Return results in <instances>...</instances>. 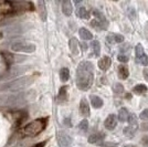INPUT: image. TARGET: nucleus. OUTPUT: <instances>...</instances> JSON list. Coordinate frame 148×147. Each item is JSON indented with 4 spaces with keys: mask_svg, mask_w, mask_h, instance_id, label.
I'll return each instance as SVG.
<instances>
[{
    "mask_svg": "<svg viewBox=\"0 0 148 147\" xmlns=\"http://www.w3.org/2000/svg\"><path fill=\"white\" fill-rule=\"evenodd\" d=\"M73 1L75 3H81V2H82V0H73Z\"/></svg>",
    "mask_w": 148,
    "mask_h": 147,
    "instance_id": "42",
    "label": "nucleus"
},
{
    "mask_svg": "<svg viewBox=\"0 0 148 147\" xmlns=\"http://www.w3.org/2000/svg\"><path fill=\"white\" fill-rule=\"evenodd\" d=\"M117 60L119 62H124V63H125V62L128 61V56H127V55H125V54H119L117 56Z\"/></svg>",
    "mask_w": 148,
    "mask_h": 147,
    "instance_id": "34",
    "label": "nucleus"
},
{
    "mask_svg": "<svg viewBox=\"0 0 148 147\" xmlns=\"http://www.w3.org/2000/svg\"><path fill=\"white\" fill-rule=\"evenodd\" d=\"M148 91V87L145 84H137V85L134 86L133 89V92L136 93V94H139V95H143Z\"/></svg>",
    "mask_w": 148,
    "mask_h": 147,
    "instance_id": "22",
    "label": "nucleus"
},
{
    "mask_svg": "<svg viewBox=\"0 0 148 147\" xmlns=\"http://www.w3.org/2000/svg\"><path fill=\"white\" fill-rule=\"evenodd\" d=\"M136 133V127H134V126H127V127H125L124 128V134L126 135L127 137H130V138H132V137H134V135H135Z\"/></svg>",
    "mask_w": 148,
    "mask_h": 147,
    "instance_id": "26",
    "label": "nucleus"
},
{
    "mask_svg": "<svg viewBox=\"0 0 148 147\" xmlns=\"http://www.w3.org/2000/svg\"><path fill=\"white\" fill-rule=\"evenodd\" d=\"M64 124H65V125H68V126H71V122H70V120H69V118H66V120H65Z\"/></svg>",
    "mask_w": 148,
    "mask_h": 147,
    "instance_id": "39",
    "label": "nucleus"
},
{
    "mask_svg": "<svg viewBox=\"0 0 148 147\" xmlns=\"http://www.w3.org/2000/svg\"><path fill=\"white\" fill-rule=\"evenodd\" d=\"M62 11L65 16L70 17L73 12V7L71 3V0H62Z\"/></svg>",
    "mask_w": 148,
    "mask_h": 147,
    "instance_id": "13",
    "label": "nucleus"
},
{
    "mask_svg": "<svg viewBox=\"0 0 148 147\" xmlns=\"http://www.w3.org/2000/svg\"><path fill=\"white\" fill-rule=\"evenodd\" d=\"M68 98V95H66V87L65 86H62L59 91V95H58V100L59 102H65Z\"/></svg>",
    "mask_w": 148,
    "mask_h": 147,
    "instance_id": "24",
    "label": "nucleus"
},
{
    "mask_svg": "<svg viewBox=\"0 0 148 147\" xmlns=\"http://www.w3.org/2000/svg\"><path fill=\"white\" fill-rule=\"evenodd\" d=\"M79 33H80V37L83 39V40H92L93 39V34L92 32L90 30H87L85 28H81L80 30H79Z\"/></svg>",
    "mask_w": 148,
    "mask_h": 147,
    "instance_id": "18",
    "label": "nucleus"
},
{
    "mask_svg": "<svg viewBox=\"0 0 148 147\" xmlns=\"http://www.w3.org/2000/svg\"><path fill=\"white\" fill-rule=\"evenodd\" d=\"M106 40H107V42L108 43L115 42V40H114V36H113V37H112V36H108V37L106 38Z\"/></svg>",
    "mask_w": 148,
    "mask_h": 147,
    "instance_id": "37",
    "label": "nucleus"
},
{
    "mask_svg": "<svg viewBox=\"0 0 148 147\" xmlns=\"http://www.w3.org/2000/svg\"><path fill=\"white\" fill-rule=\"evenodd\" d=\"M36 80V75H31V76H23L14 81H11L7 84H3L0 86V90H5V91H19L22 90L27 86L31 85Z\"/></svg>",
    "mask_w": 148,
    "mask_h": 147,
    "instance_id": "5",
    "label": "nucleus"
},
{
    "mask_svg": "<svg viewBox=\"0 0 148 147\" xmlns=\"http://www.w3.org/2000/svg\"><path fill=\"white\" fill-rule=\"evenodd\" d=\"M28 70V67H9L2 75H0V80H10L12 78H17L19 75L23 74Z\"/></svg>",
    "mask_w": 148,
    "mask_h": 147,
    "instance_id": "7",
    "label": "nucleus"
},
{
    "mask_svg": "<svg viewBox=\"0 0 148 147\" xmlns=\"http://www.w3.org/2000/svg\"><path fill=\"white\" fill-rule=\"evenodd\" d=\"M76 13H77V17L81 18V19H87L88 17H90V13H88V11H87L84 7L79 8V9H77V12Z\"/></svg>",
    "mask_w": 148,
    "mask_h": 147,
    "instance_id": "25",
    "label": "nucleus"
},
{
    "mask_svg": "<svg viewBox=\"0 0 148 147\" xmlns=\"http://www.w3.org/2000/svg\"><path fill=\"white\" fill-rule=\"evenodd\" d=\"M80 112L83 116H88L90 115V105L87 103L85 98H83L80 103Z\"/></svg>",
    "mask_w": 148,
    "mask_h": 147,
    "instance_id": "14",
    "label": "nucleus"
},
{
    "mask_svg": "<svg viewBox=\"0 0 148 147\" xmlns=\"http://www.w3.org/2000/svg\"><path fill=\"white\" fill-rule=\"evenodd\" d=\"M124 147H136V146H134V145H125Z\"/></svg>",
    "mask_w": 148,
    "mask_h": 147,
    "instance_id": "43",
    "label": "nucleus"
},
{
    "mask_svg": "<svg viewBox=\"0 0 148 147\" xmlns=\"http://www.w3.org/2000/svg\"><path fill=\"white\" fill-rule=\"evenodd\" d=\"M114 40H115V42L122 43V42H124L125 38H124V36H122V34H114Z\"/></svg>",
    "mask_w": 148,
    "mask_h": 147,
    "instance_id": "32",
    "label": "nucleus"
},
{
    "mask_svg": "<svg viewBox=\"0 0 148 147\" xmlns=\"http://www.w3.org/2000/svg\"><path fill=\"white\" fill-rule=\"evenodd\" d=\"M38 7H39V14L41 16L42 20L47 19V11H45V2L44 0H38Z\"/></svg>",
    "mask_w": 148,
    "mask_h": 147,
    "instance_id": "16",
    "label": "nucleus"
},
{
    "mask_svg": "<svg viewBox=\"0 0 148 147\" xmlns=\"http://www.w3.org/2000/svg\"><path fill=\"white\" fill-rule=\"evenodd\" d=\"M140 128L142 131H148V123H143L140 125Z\"/></svg>",
    "mask_w": 148,
    "mask_h": 147,
    "instance_id": "36",
    "label": "nucleus"
},
{
    "mask_svg": "<svg viewBox=\"0 0 148 147\" xmlns=\"http://www.w3.org/2000/svg\"><path fill=\"white\" fill-rule=\"evenodd\" d=\"M144 75H145V79H146V80H148V72H147V70H144Z\"/></svg>",
    "mask_w": 148,
    "mask_h": 147,
    "instance_id": "40",
    "label": "nucleus"
},
{
    "mask_svg": "<svg viewBox=\"0 0 148 147\" xmlns=\"http://www.w3.org/2000/svg\"><path fill=\"white\" fill-rule=\"evenodd\" d=\"M44 145H45V142H41V143L36 144V145H33V146H31V147H43Z\"/></svg>",
    "mask_w": 148,
    "mask_h": 147,
    "instance_id": "38",
    "label": "nucleus"
},
{
    "mask_svg": "<svg viewBox=\"0 0 148 147\" xmlns=\"http://www.w3.org/2000/svg\"><path fill=\"white\" fill-rule=\"evenodd\" d=\"M136 52V60L138 63H140L144 67H148V56L145 53V50L143 48V45L140 43H138L135 48Z\"/></svg>",
    "mask_w": 148,
    "mask_h": 147,
    "instance_id": "8",
    "label": "nucleus"
},
{
    "mask_svg": "<svg viewBox=\"0 0 148 147\" xmlns=\"http://www.w3.org/2000/svg\"><path fill=\"white\" fill-rule=\"evenodd\" d=\"M103 138H104V134L95 133V134H92L88 137V143H91V144H99V143L103 141Z\"/></svg>",
    "mask_w": 148,
    "mask_h": 147,
    "instance_id": "15",
    "label": "nucleus"
},
{
    "mask_svg": "<svg viewBox=\"0 0 148 147\" xmlns=\"http://www.w3.org/2000/svg\"><path fill=\"white\" fill-rule=\"evenodd\" d=\"M31 92L18 93V94H2L0 95V106H19L31 101Z\"/></svg>",
    "mask_w": 148,
    "mask_h": 147,
    "instance_id": "3",
    "label": "nucleus"
},
{
    "mask_svg": "<svg viewBox=\"0 0 148 147\" xmlns=\"http://www.w3.org/2000/svg\"><path fill=\"white\" fill-rule=\"evenodd\" d=\"M91 103L94 109H101L103 106V100L96 95H92L91 96Z\"/></svg>",
    "mask_w": 148,
    "mask_h": 147,
    "instance_id": "19",
    "label": "nucleus"
},
{
    "mask_svg": "<svg viewBox=\"0 0 148 147\" xmlns=\"http://www.w3.org/2000/svg\"><path fill=\"white\" fill-rule=\"evenodd\" d=\"M91 47H92V49H93V51H94L95 55H99V52H101V44H99V41H96V40L92 41Z\"/></svg>",
    "mask_w": 148,
    "mask_h": 147,
    "instance_id": "27",
    "label": "nucleus"
},
{
    "mask_svg": "<svg viewBox=\"0 0 148 147\" xmlns=\"http://www.w3.org/2000/svg\"><path fill=\"white\" fill-rule=\"evenodd\" d=\"M94 71L90 61L81 62L76 70V85L82 91H87L93 84Z\"/></svg>",
    "mask_w": 148,
    "mask_h": 147,
    "instance_id": "1",
    "label": "nucleus"
},
{
    "mask_svg": "<svg viewBox=\"0 0 148 147\" xmlns=\"http://www.w3.org/2000/svg\"><path fill=\"white\" fill-rule=\"evenodd\" d=\"M79 128L82 129V131H87V128H88V122H87V120H83L79 124Z\"/></svg>",
    "mask_w": 148,
    "mask_h": 147,
    "instance_id": "31",
    "label": "nucleus"
},
{
    "mask_svg": "<svg viewBox=\"0 0 148 147\" xmlns=\"http://www.w3.org/2000/svg\"><path fill=\"white\" fill-rule=\"evenodd\" d=\"M33 10H34L33 3L31 1H25V0H19V1L5 0L1 3V11H2L3 14L25 12V11H33Z\"/></svg>",
    "mask_w": 148,
    "mask_h": 147,
    "instance_id": "2",
    "label": "nucleus"
},
{
    "mask_svg": "<svg viewBox=\"0 0 148 147\" xmlns=\"http://www.w3.org/2000/svg\"><path fill=\"white\" fill-rule=\"evenodd\" d=\"M82 47H83V49H84V50H86L87 45H86V44H85V43H83V44H82Z\"/></svg>",
    "mask_w": 148,
    "mask_h": 147,
    "instance_id": "41",
    "label": "nucleus"
},
{
    "mask_svg": "<svg viewBox=\"0 0 148 147\" xmlns=\"http://www.w3.org/2000/svg\"><path fill=\"white\" fill-rule=\"evenodd\" d=\"M69 45H70L71 52H72L73 54H77V53H79V42H77V40H76L75 38H72V39L70 40Z\"/></svg>",
    "mask_w": 148,
    "mask_h": 147,
    "instance_id": "21",
    "label": "nucleus"
},
{
    "mask_svg": "<svg viewBox=\"0 0 148 147\" xmlns=\"http://www.w3.org/2000/svg\"><path fill=\"white\" fill-rule=\"evenodd\" d=\"M56 141L60 147H71L72 145V138L71 136L63 132H59L56 135Z\"/></svg>",
    "mask_w": 148,
    "mask_h": 147,
    "instance_id": "9",
    "label": "nucleus"
},
{
    "mask_svg": "<svg viewBox=\"0 0 148 147\" xmlns=\"http://www.w3.org/2000/svg\"><path fill=\"white\" fill-rule=\"evenodd\" d=\"M127 122H130V126H134V127H136V128H137V126H138V122H137V116H136V115H134V114L130 115V117H128V121H127Z\"/></svg>",
    "mask_w": 148,
    "mask_h": 147,
    "instance_id": "28",
    "label": "nucleus"
},
{
    "mask_svg": "<svg viewBox=\"0 0 148 147\" xmlns=\"http://www.w3.org/2000/svg\"><path fill=\"white\" fill-rule=\"evenodd\" d=\"M139 117H140L142 120H147V118H148V109H146V110L143 111L142 113L139 114Z\"/></svg>",
    "mask_w": 148,
    "mask_h": 147,
    "instance_id": "35",
    "label": "nucleus"
},
{
    "mask_svg": "<svg viewBox=\"0 0 148 147\" xmlns=\"http://www.w3.org/2000/svg\"><path fill=\"white\" fill-rule=\"evenodd\" d=\"M2 55V58H3V61L6 62L7 65H11L12 63H16V62H22V61H25V56H16V55L11 54V53H1Z\"/></svg>",
    "mask_w": 148,
    "mask_h": 147,
    "instance_id": "10",
    "label": "nucleus"
},
{
    "mask_svg": "<svg viewBox=\"0 0 148 147\" xmlns=\"http://www.w3.org/2000/svg\"><path fill=\"white\" fill-rule=\"evenodd\" d=\"M70 79V71L68 67H62L60 71V80L62 82H68Z\"/></svg>",
    "mask_w": 148,
    "mask_h": 147,
    "instance_id": "23",
    "label": "nucleus"
},
{
    "mask_svg": "<svg viewBox=\"0 0 148 147\" xmlns=\"http://www.w3.org/2000/svg\"><path fill=\"white\" fill-rule=\"evenodd\" d=\"M113 91L115 93H123L124 92V86L121 83H115L113 86Z\"/></svg>",
    "mask_w": 148,
    "mask_h": 147,
    "instance_id": "30",
    "label": "nucleus"
},
{
    "mask_svg": "<svg viewBox=\"0 0 148 147\" xmlns=\"http://www.w3.org/2000/svg\"><path fill=\"white\" fill-rule=\"evenodd\" d=\"M93 14H94V16L97 18V20H99V21H101V22H104V23H107V21H106L105 17L102 14V13L99 12V10H94V11H93Z\"/></svg>",
    "mask_w": 148,
    "mask_h": 147,
    "instance_id": "29",
    "label": "nucleus"
},
{
    "mask_svg": "<svg viewBox=\"0 0 148 147\" xmlns=\"http://www.w3.org/2000/svg\"><path fill=\"white\" fill-rule=\"evenodd\" d=\"M128 117H130V113H128L126 107H122L121 110L118 111V120L121 122H127Z\"/></svg>",
    "mask_w": 148,
    "mask_h": 147,
    "instance_id": "17",
    "label": "nucleus"
},
{
    "mask_svg": "<svg viewBox=\"0 0 148 147\" xmlns=\"http://www.w3.org/2000/svg\"><path fill=\"white\" fill-rule=\"evenodd\" d=\"M116 125H117V117L115 116L114 114H111V115H108L106 117V120L104 122V126L106 128L112 131V129H114L116 127Z\"/></svg>",
    "mask_w": 148,
    "mask_h": 147,
    "instance_id": "11",
    "label": "nucleus"
},
{
    "mask_svg": "<svg viewBox=\"0 0 148 147\" xmlns=\"http://www.w3.org/2000/svg\"><path fill=\"white\" fill-rule=\"evenodd\" d=\"M48 124V118L43 117V118H37L34 121L27 124L25 127H22L20 131V135L23 137H33L37 136L40 133H42Z\"/></svg>",
    "mask_w": 148,
    "mask_h": 147,
    "instance_id": "4",
    "label": "nucleus"
},
{
    "mask_svg": "<svg viewBox=\"0 0 148 147\" xmlns=\"http://www.w3.org/2000/svg\"><path fill=\"white\" fill-rule=\"evenodd\" d=\"M10 49L14 52H23V53H32L36 51V45L32 43L22 42V41H17L13 42L10 45Z\"/></svg>",
    "mask_w": 148,
    "mask_h": 147,
    "instance_id": "6",
    "label": "nucleus"
},
{
    "mask_svg": "<svg viewBox=\"0 0 148 147\" xmlns=\"http://www.w3.org/2000/svg\"><path fill=\"white\" fill-rule=\"evenodd\" d=\"M118 75H119V78H121L122 80H126V79L128 78V75H130V71H128L127 67H125V65H119V67H118Z\"/></svg>",
    "mask_w": 148,
    "mask_h": 147,
    "instance_id": "20",
    "label": "nucleus"
},
{
    "mask_svg": "<svg viewBox=\"0 0 148 147\" xmlns=\"http://www.w3.org/2000/svg\"><path fill=\"white\" fill-rule=\"evenodd\" d=\"M101 147H118V145L116 143H111V142H105L103 143Z\"/></svg>",
    "mask_w": 148,
    "mask_h": 147,
    "instance_id": "33",
    "label": "nucleus"
},
{
    "mask_svg": "<svg viewBox=\"0 0 148 147\" xmlns=\"http://www.w3.org/2000/svg\"><path fill=\"white\" fill-rule=\"evenodd\" d=\"M114 1H117V0H114Z\"/></svg>",
    "mask_w": 148,
    "mask_h": 147,
    "instance_id": "44",
    "label": "nucleus"
},
{
    "mask_svg": "<svg viewBox=\"0 0 148 147\" xmlns=\"http://www.w3.org/2000/svg\"><path fill=\"white\" fill-rule=\"evenodd\" d=\"M97 64H99V67L102 70V71H107L112 64L111 58L107 56V55H105V56H103L102 59H99V61Z\"/></svg>",
    "mask_w": 148,
    "mask_h": 147,
    "instance_id": "12",
    "label": "nucleus"
}]
</instances>
